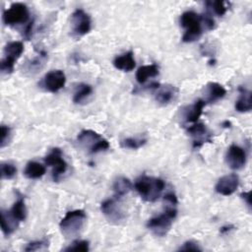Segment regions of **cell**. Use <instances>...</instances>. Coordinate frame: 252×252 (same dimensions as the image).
Here are the masks:
<instances>
[{
    "mask_svg": "<svg viewBox=\"0 0 252 252\" xmlns=\"http://www.w3.org/2000/svg\"><path fill=\"white\" fill-rule=\"evenodd\" d=\"M164 181L148 175H142L135 181V189L142 199L147 202L157 201L164 189Z\"/></svg>",
    "mask_w": 252,
    "mask_h": 252,
    "instance_id": "6da1fadb",
    "label": "cell"
},
{
    "mask_svg": "<svg viewBox=\"0 0 252 252\" xmlns=\"http://www.w3.org/2000/svg\"><path fill=\"white\" fill-rule=\"evenodd\" d=\"M180 25L185 29L182 36L184 42H193L201 37L203 33L201 15L194 11H186L180 16Z\"/></svg>",
    "mask_w": 252,
    "mask_h": 252,
    "instance_id": "7a4b0ae2",
    "label": "cell"
},
{
    "mask_svg": "<svg viewBox=\"0 0 252 252\" xmlns=\"http://www.w3.org/2000/svg\"><path fill=\"white\" fill-rule=\"evenodd\" d=\"M86 220L87 216L83 210L70 211L61 220L59 227L64 236L72 237L81 232Z\"/></svg>",
    "mask_w": 252,
    "mask_h": 252,
    "instance_id": "3957f363",
    "label": "cell"
},
{
    "mask_svg": "<svg viewBox=\"0 0 252 252\" xmlns=\"http://www.w3.org/2000/svg\"><path fill=\"white\" fill-rule=\"evenodd\" d=\"M176 208H165V211L148 220L147 227L157 236H164L170 229L173 220L176 218Z\"/></svg>",
    "mask_w": 252,
    "mask_h": 252,
    "instance_id": "277c9868",
    "label": "cell"
},
{
    "mask_svg": "<svg viewBox=\"0 0 252 252\" xmlns=\"http://www.w3.org/2000/svg\"><path fill=\"white\" fill-rule=\"evenodd\" d=\"M24 51L22 41H10L4 47L5 57L1 61V71L5 74H10L14 71V65L17 59Z\"/></svg>",
    "mask_w": 252,
    "mask_h": 252,
    "instance_id": "5b68a950",
    "label": "cell"
},
{
    "mask_svg": "<svg viewBox=\"0 0 252 252\" xmlns=\"http://www.w3.org/2000/svg\"><path fill=\"white\" fill-rule=\"evenodd\" d=\"M30 17L29 8L24 3H13L3 13V22L7 26H16L27 23Z\"/></svg>",
    "mask_w": 252,
    "mask_h": 252,
    "instance_id": "8992f818",
    "label": "cell"
},
{
    "mask_svg": "<svg viewBox=\"0 0 252 252\" xmlns=\"http://www.w3.org/2000/svg\"><path fill=\"white\" fill-rule=\"evenodd\" d=\"M44 162L46 165L52 167V178L54 181H58L59 177L66 171L67 162L62 157V152L58 148H54L45 157Z\"/></svg>",
    "mask_w": 252,
    "mask_h": 252,
    "instance_id": "52a82bcc",
    "label": "cell"
},
{
    "mask_svg": "<svg viewBox=\"0 0 252 252\" xmlns=\"http://www.w3.org/2000/svg\"><path fill=\"white\" fill-rule=\"evenodd\" d=\"M119 197H114V198H109L104 200L101 204H100V210L102 212V214L106 217V219L109 221L118 223L119 221H121L124 218V212L120 206Z\"/></svg>",
    "mask_w": 252,
    "mask_h": 252,
    "instance_id": "ba28073f",
    "label": "cell"
},
{
    "mask_svg": "<svg viewBox=\"0 0 252 252\" xmlns=\"http://www.w3.org/2000/svg\"><path fill=\"white\" fill-rule=\"evenodd\" d=\"M72 26L73 32L76 35L82 36L87 34L92 28L91 17L83 9H76L72 14Z\"/></svg>",
    "mask_w": 252,
    "mask_h": 252,
    "instance_id": "9c48e42d",
    "label": "cell"
},
{
    "mask_svg": "<svg viewBox=\"0 0 252 252\" xmlns=\"http://www.w3.org/2000/svg\"><path fill=\"white\" fill-rule=\"evenodd\" d=\"M225 161L231 169H241L246 163L245 151L237 145H231L226 151Z\"/></svg>",
    "mask_w": 252,
    "mask_h": 252,
    "instance_id": "30bf717a",
    "label": "cell"
},
{
    "mask_svg": "<svg viewBox=\"0 0 252 252\" xmlns=\"http://www.w3.org/2000/svg\"><path fill=\"white\" fill-rule=\"evenodd\" d=\"M66 83V76L62 70H51L46 73L43 78V86L46 91L50 93H57L64 88Z\"/></svg>",
    "mask_w": 252,
    "mask_h": 252,
    "instance_id": "8fae6325",
    "label": "cell"
},
{
    "mask_svg": "<svg viewBox=\"0 0 252 252\" xmlns=\"http://www.w3.org/2000/svg\"><path fill=\"white\" fill-rule=\"evenodd\" d=\"M238 185H239L238 175L235 173H230L220 177L218 180L215 189H216V192L220 195L229 196L236 191Z\"/></svg>",
    "mask_w": 252,
    "mask_h": 252,
    "instance_id": "7c38bea8",
    "label": "cell"
},
{
    "mask_svg": "<svg viewBox=\"0 0 252 252\" xmlns=\"http://www.w3.org/2000/svg\"><path fill=\"white\" fill-rule=\"evenodd\" d=\"M187 133L194 138L193 148H200L206 142H212V134L203 123H195L187 128Z\"/></svg>",
    "mask_w": 252,
    "mask_h": 252,
    "instance_id": "4fadbf2b",
    "label": "cell"
},
{
    "mask_svg": "<svg viewBox=\"0 0 252 252\" xmlns=\"http://www.w3.org/2000/svg\"><path fill=\"white\" fill-rule=\"evenodd\" d=\"M156 90V100L163 105L172 102L178 95V89L172 85H159Z\"/></svg>",
    "mask_w": 252,
    "mask_h": 252,
    "instance_id": "5bb4252c",
    "label": "cell"
},
{
    "mask_svg": "<svg viewBox=\"0 0 252 252\" xmlns=\"http://www.w3.org/2000/svg\"><path fill=\"white\" fill-rule=\"evenodd\" d=\"M205 100L198 99L193 104L184 107L183 109V118L186 122H197L200 118L203 108L205 106Z\"/></svg>",
    "mask_w": 252,
    "mask_h": 252,
    "instance_id": "9a60e30c",
    "label": "cell"
},
{
    "mask_svg": "<svg viewBox=\"0 0 252 252\" xmlns=\"http://www.w3.org/2000/svg\"><path fill=\"white\" fill-rule=\"evenodd\" d=\"M113 65L118 70H122V71H125V72L132 71L136 66L133 51L130 50V51H128V52L122 54V55L116 56L113 60Z\"/></svg>",
    "mask_w": 252,
    "mask_h": 252,
    "instance_id": "2e32d148",
    "label": "cell"
},
{
    "mask_svg": "<svg viewBox=\"0 0 252 252\" xmlns=\"http://www.w3.org/2000/svg\"><path fill=\"white\" fill-rule=\"evenodd\" d=\"M101 139H102V137H101L98 133H96V132H94V131H93V130H83V131H81V132L79 133V135H78V137H77L78 143H79L82 147L88 148L89 151H90L98 141H100Z\"/></svg>",
    "mask_w": 252,
    "mask_h": 252,
    "instance_id": "e0dca14e",
    "label": "cell"
},
{
    "mask_svg": "<svg viewBox=\"0 0 252 252\" xmlns=\"http://www.w3.org/2000/svg\"><path fill=\"white\" fill-rule=\"evenodd\" d=\"M239 97L235 101V109L238 112H248L252 108V99H251V92L243 87L238 89Z\"/></svg>",
    "mask_w": 252,
    "mask_h": 252,
    "instance_id": "ac0fdd59",
    "label": "cell"
},
{
    "mask_svg": "<svg viewBox=\"0 0 252 252\" xmlns=\"http://www.w3.org/2000/svg\"><path fill=\"white\" fill-rule=\"evenodd\" d=\"M158 72H159V68L156 64L141 66V67H139V69L136 72L137 82L140 84H144L149 78L158 76Z\"/></svg>",
    "mask_w": 252,
    "mask_h": 252,
    "instance_id": "d6986e66",
    "label": "cell"
},
{
    "mask_svg": "<svg viewBox=\"0 0 252 252\" xmlns=\"http://www.w3.org/2000/svg\"><path fill=\"white\" fill-rule=\"evenodd\" d=\"M226 94V90L219 83L211 82L207 85V101L215 102L222 98Z\"/></svg>",
    "mask_w": 252,
    "mask_h": 252,
    "instance_id": "ffe728a7",
    "label": "cell"
},
{
    "mask_svg": "<svg viewBox=\"0 0 252 252\" xmlns=\"http://www.w3.org/2000/svg\"><path fill=\"white\" fill-rule=\"evenodd\" d=\"M45 166L36 161H29L24 170V174L29 179H38L45 174Z\"/></svg>",
    "mask_w": 252,
    "mask_h": 252,
    "instance_id": "44dd1931",
    "label": "cell"
},
{
    "mask_svg": "<svg viewBox=\"0 0 252 252\" xmlns=\"http://www.w3.org/2000/svg\"><path fill=\"white\" fill-rule=\"evenodd\" d=\"M132 189L131 181L123 176H120L115 179L113 183V190L116 197H122L130 192Z\"/></svg>",
    "mask_w": 252,
    "mask_h": 252,
    "instance_id": "7402d4cb",
    "label": "cell"
},
{
    "mask_svg": "<svg viewBox=\"0 0 252 252\" xmlns=\"http://www.w3.org/2000/svg\"><path fill=\"white\" fill-rule=\"evenodd\" d=\"M11 216L19 222L23 221L27 218V208L23 198H19L12 206L10 211Z\"/></svg>",
    "mask_w": 252,
    "mask_h": 252,
    "instance_id": "603a6c76",
    "label": "cell"
},
{
    "mask_svg": "<svg viewBox=\"0 0 252 252\" xmlns=\"http://www.w3.org/2000/svg\"><path fill=\"white\" fill-rule=\"evenodd\" d=\"M18 221L11 216V214H6V212H1V229L3 233L8 236L17 227Z\"/></svg>",
    "mask_w": 252,
    "mask_h": 252,
    "instance_id": "cb8c5ba5",
    "label": "cell"
},
{
    "mask_svg": "<svg viewBox=\"0 0 252 252\" xmlns=\"http://www.w3.org/2000/svg\"><path fill=\"white\" fill-rule=\"evenodd\" d=\"M93 92V89L88 84H80L74 94L73 100L75 103H81L85 98H87Z\"/></svg>",
    "mask_w": 252,
    "mask_h": 252,
    "instance_id": "d4e9b609",
    "label": "cell"
},
{
    "mask_svg": "<svg viewBox=\"0 0 252 252\" xmlns=\"http://www.w3.org/2000/svg\"><path fill=\"white\" fill-rule=\"evenodd\" d=\"M147 143V139L145 138H126L121 141V146L125 149H132L137 150L143 147Z\"/></svg>",
    "mask_w": 252,
    "mask_h": 252,
    "instance_id": "484cf974",
    "label": "cell"
},
{
    "mask_svg": "<svg viewBox=\"0 0 252 252\" xmlns=\"http://www.w3.org/2000/svg\"><path fill=\"white\" fill-rule=\"evenodd\" d=\"M210 8H212V10L214 11L215 14H217L218 16H223L226 11H227V7L224 1H220V0H217V1H211V2H207L206 3Z\"/></svg>",
    "mask_w": 252,
    "mask_h": 252,
    "instance_id": "4316f807",
    "label": "cell"
},
{
    "mask_svg": "<svg viewBox=\"0 0 252 252\" xmlns=\"http://www.w3.org/2000/svg\"><path fill=\"white\" fill-rule=\"evenodd\" d=\"M17 173V168L13 163L3 162L1 164V176L5 179L13 178Z\"/></svg>",
    "mask_w": 252,
    "mask_h": 252,
    "instance_id": "83f0119b",
    "label": "cell"
},
{
    "mask_svg": "<svg viewBox=\"0 0 252 252\" xmlns=\"http://www.w3.org/2000/svg\"><path fill=\"white\" fill-rule=\"evenodd\" d=\"M89 241L87 240H75L72 244L66 247L65 251H79V252H87L89 251Z\"/></svg>",
    "mask_w": 252,
    "mask_h": 252,
    "instance_id": "f1b7e54d",
    "label": "cell"
},
{
    "mask_svg": "<svg viewBox=\"0 0 252 252\" xmlns=\"http://www.w3.org/2000/svg\"><path fill=\"white\" fill-rule=\"evenodd\" d=\"M48 246V240L47 239H41V240H36V241H32L27 244V246L25 247L26 251H36L39 249H42L44 247Z\"/></svg>",
    "mask_w": 252,
    "mask_h": 252,
    "instance_id": "f546056e",
    "label": "cell"
},
{
    "mask_svg": "<svg viewBox=\"0 0 252 252\" xmlns=\"http://www.w3.org/2000/svg\"><path fill=\"white\" fill-rule=\"evenodd\" d=\"M163 202L165 204V208H176V205L178 204L177 197L174 192H167L163 196Z\"/></svg>",
    "mask_w": 252,
    "mask_h": 252,
    "instance_id": "4dcf8cb0",
    "label": "cell"
},
{
    "mask_svg": "<svg viewBox=\"0 0 252 252\" xmlns=\"http://www.w3.org/2000/svg\"><path fill=\"white\" fill-rule=\"evenodd\" d=\"M109 149V143L107 142V140L105 139H101L100 141H98L90 151L89 153L90 154H96V153H99V152H102V151H106Z\"/></svg>",
    "mask_w": 252,
    "mask_h": 252,
    "instance_id": "1f68e13d",
    "label": "cell"
},
{
    "mask_svg": "<svg viewBox=\"0 0 252 252\" xmlns=\"http://www.w3.org/2000/svg\"><path fill=\"white\" fill-rule=\"evenodd\" d=\"M180 251H201L202 248L197 244V242L193 240H189L183 243V245L179 248Z\"/></svg>",
    "mask_w": 252,
    "mask_h": 252,
    "instance_id": "d6a6232c",
    "label": "cell"
},
{
    "mask_svg": "<svg viewBox=\"0 0 252 252\" xmlns=\"http://www.w3.org/2000/svg\"><path fill=\"white\" fill-rule=\"evenodd\" d=\"M0 133H1V140H0V145H1V148H3L6 143L8 142L9 140V136H10V133H11V130L8 126L6 125H1V128H0Z\"/></svg>",
    "mask_w": 252,
    "mask_h": 252,
    "instance_id": "836d02e7",
    "label": "cell"
},
{
    "mask_svg": "<svg viewBox=\"0 0 252 252\" xmlns=\"http://www.w3.org/2000/svg\"><path fill=\"white\" fill-rule=\"evenodd\" d=\"M202 23H204L205 27L208 30H214L216 28V22L209 14H205L204 16H202Z\"/></svg>",
    "mask_w": 252,
    "mask_h": 252,
    "instance_id": "e575fe53",
    "label": "cell"
},
{
    "mask_svg": "<svg viewBox=\"0 0 252 252\" xmlns=\"http://www.w3.org/2000/svg\"><path fill=\"white\" fill-rule=\"evenodd\" d=\"M241 198L246 201V204L250 207V192H243L241 193Z\"/></svg>",
    "mask_w": 252,
    "mask_h": 252,
    "instance_id": "d590c367",
    "label": "cell"
},
{
    "mask_svg": "<svg viewBox=\"0 0 252 252\" xmlns=\"http://www.w3.org/2000/svg\"><path fill=\"white\" fill-rule=\"evenodd\" d=\"M234 228L233 225L229 224V225H224V226H221L220 229V233H226V232H229L230 230H232Z\"/></svg>",
    "mask_w": 252,
    "mask_h": 252,
    "instance_id": "8d00e7d4",
    "label": "cell"
},
{
    "mask_svg": "<svg viewBox=\"0 0 252 252\" xmlns=\"http://www.w3.org/2000/svg\"><path fill=\"white\" fill-rule=\"evenodd\" d=\"M230 125H231V123H230L228 120H225V121L222 122V126H223L224 128H228V127H230Z\"/></svg>",
    "mask_w": 252,
    "mask_h": 252,
    "instance_id": "74e56055",
    "label": "cell"
}]
</instances>
